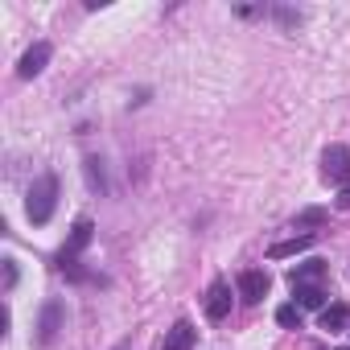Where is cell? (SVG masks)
I'll use <instances>...</instances> for the list:
<instances>
[{"mask_svg":"<svg viewBox=\"0 0 350 350\" xmlns=\"http://www.w3.org/2000/svg\"><path fill=\"white\" fill-rule=\"evenodd\" d=\"M346 321H350V309L346 305H325L321 309V329H329V334H338V329H346Z\"/></svg>","mask_w":350,"mask_h":350,"instance_id":"4fadbf2b","label":"cell"},{"mask_svg":"<svg viewBox=\"0 0 350 350\" xmlns=\"http://www.w3.org/2000/svg\"><path fill=\"white\" fill-rule=\"evenodd\" d=\"M91 235H95L91 219H79V223L70 227V239H66V243H62V252H58V268H70V264H79V256L87 252Z\"/></svg>","mask_w":350,"mask_h":350,"instance_id":"3957f363","label":"cell"},{"mask_svg":"<svg viewBox=\"0 0 350 350\" xmlns=\"http://www.w3.org/2000/svg\"><path fill=\"white\" fill-rule=\"evenodd\" d=\"M13 288H17V260L9 256L5 260V293H13Z\"/></svg>","mask_w":350,"mask_h":350,"instance_id":"e0dca14e","label":"cell"},{"mask_svg":"<svg viewBox=\"0 0 350 350\" xmlns=\"http://www.w3.org/2000/svg\"><path fill=\"white\" fill-rule=\"evenodd\" d=\"M194 342H198V329H194V321H173V329L165 334V342H161V350H194Z\"/></svg>","mask_w":350,"mask_h":350,"instance_id":"ba28073f","label":"cell"},{"mask_svg":"<svg viewBox=\"0 0 350 350\" xmlns=\"http://www.w3.org/2000/svg\"><path fill=\"white\" fill-rule=\"evenodd\" d=\"M268 272H260V268H247V272H239V297L247 301V305H260L264 297H268Z\"/></svg>","mask_w":350,"mask_h":350,"instance_id":"8992f818","label":"cell"},{"mask_svg":"<svg viewBox=\"0 0 350 350\" xmlns=\"http://www.w3.org/2000/svg\"><path fill=\"white\" fill-rule=\"evenodd\" d=\"M276 321L280 325H301V305H280L276 309Z\"/></svg>","mask_w":350,"mask_h":350,"instance_id":"9a60e30c","label":"cell"},{"mask_svg":"<svg viewBox=\"0 0 350 350\" xmlns=\"http://www.w3.org/2000/svg\"><path fill=\"white\" fill-rule=\"evenodd\" d=\"M62 325H66L62 301H46V305H42V317H38V346H54L58 334H62Z\"/></svg>","mask_w":350,"mask_h":350,"instance_id":"277c9868","label":"cell"},{"mask_svg":"<svg viewBox=\"0 0 350 350\" xmlns=\"http://www.w3.org/2000/svg\"><path fill=\"white\" fill-rule=\"evenodd\" d=\"M321 178L329 186H350V144H329L321 152Z\"/></svg>","mask_w":350,"mask_h":350,"instance_id":"7a4b0ae2","label":"cell"},{"mask_svg":"<svg viewBox=\"0 0 350 350\" xmlns=\"http://www.w3.org/2000/svg\"><path fill=\"white\" fill-rule=\"evenodd\" d=\"M325 264L321 260H309V264H301V268H293L288 272V288H301V284H317V280H325Z\"/></svg>","mask_w":350,"mask_h":350,"instance_id":"9c48e42d","label":"cell"},{"mask_svg":"<svg viewBox=\"0 0 350 350\" xmlns=\"http://www.w3.org/2000/svg\"><path fill=\"white\" fill-rule=\"evenodd\" d=\"M317 223H325V211H321V206H309V211H301V215L293 219L297 231H301V227H317Z\"/></svg>","mask_w":350,"mask_h":350,"instance_id":"5bb4252c","label":"cell"},{"mask_svg":"<svg viewBox=\"0 0 350 350\" xmlns=\"http://www.w3.org/2000/svg\"><path fill=\"white\" fill-rule=\"evenodd\" d=\"M293 297H297L301 309H325V288L321 284H301V288H293Z\"/></svg>","mask_w":350,"mask_h":350,"instance_id":"7c38bea8","label":"cell"},{"mask_svg":"<svg viewBox=\"0 0 350 350\" xmlns=\"http://www.w3.org/2000/svg\"><path fill=\"white\" fill-rule=\"evenodd\" d=\"M227 313H231V280L219 276V280L211 284V293H206V317H211V321H223Z\"/></svg>","mask_w":350,"mask_h":350,"instance_id":"52a82bcc","label":"cell"},{"mask_svg":"<svg viewBox=\"0 0 350 350\" xmlns=\"http://www.w3.org/2000/svg\"><path fill=\"white\" fill-rule=\"evenodd\" d=\"M83 173H87V186H91V194H107V169H103V161L99 157H87L83 161Z\"/></svg>","mask_w":350,"mask_h":350,"instance_id":"8fae6325","label":"cell"},{"mask_svg":"<svg viewBox=\"0 0 350 350\" xmlns=\"http://www.w3.org/2000/svg\"><path fill=\"white\" fill-rule=\"evenodd\" d=\"M111 350H132V338H124V342H116Z\"/></svg>","mask_w":350,"mask_h":350,"instance_id":"d6986e66","label":"cell"},{"mask_svg":"<svg viewBox=\"0 0 350 350\" xmlns=\"http://www.w3.org/2000/svg\"><path fill=\"white\" fill-rule=\"evenodd\" d=\"M280 25H301V13H293V9H268Z\"/></svg>","mask_w":350,"mask_h":350,"instance_id":"2e32d148","label":"cell"},{"mask_svg":"<svg viewBox=\"0 0 350 350\" xmlns=\"http://www.w3.org/2000/svg\"><path fill=\"white\" fill-rule=\"evenodd\" d=\"M309 247H313V231H305V235H297V239H284V243H272V247H268V260H288V256L309 252Z\"/></svg>","mask_w":350,"mask_h":350,"instance_id":"30bf717a","label":"cell"},{"mask_svg":"<svg viewBox=\"0 0 350 350\" xmlns=\"http://www.w3.org/2000/svg\"><path fill=\"white\" fill-rule=\"evenodd\" d=\"M54 211H58V178H54V173H42V178L29 186L25 215H29V223H33V227H42V223H50V219H54Z\"/></svg>","mask_w":350,"mask_h":350,"instance_id":"6da1fadb","label":"cell"},{"mask_svg":"<svg viewBox=\"0 0 350 350\" xmlns=\"http://www.w3.org/2000/svg\"><path fill=\"white\" fill-rule=\"evenodd\" d=\"M54 58V46L50 42H33L25 54H21V62H17V75L21 79H38L42 70H46V62Z\"/></svg>","mask_w":350,"mask_h":350,"instance_id":"5b68a950","label":"cell"},{"mask_svg":"<svg viewBox=\"0 0 350 350\" xmlns=\"http://www.w3.org/2000/svg\"><path fill=\"white\" fill-rule=\"evenodd\" d=\"M338 206H342V211H350V186H342V194H338Z\"/></svg>","mask_w":350,"mask_h":350,"instance_id":"ac0fdd59","label":"cell"}]
</instances>
